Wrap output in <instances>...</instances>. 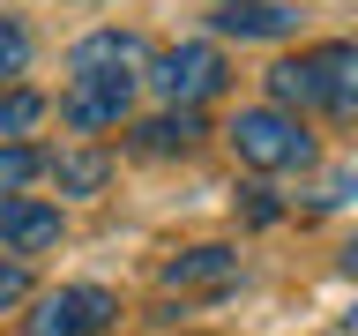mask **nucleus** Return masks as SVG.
<instances>
[{
	"label": "nucleus",
	"mask_w": 358,
	"mask_h": 336,
	"mask_svg": "<svg viewBox=\"0 0 358 336\" xmlns=\"http://www.w3.org/2000/svg\"><path fill=\"white\" fill-rule=\"evenodd\" d=\"M209 22H217L224 38H284L299 15H291L284 0H246V8H217Z\"/></svg>",
	"instance_id": "nucleus-9"
},
{
	"label": "nucleus",
	"mask_w": 358,
	"mask_h": 336,
	"mask_svg": "<svg viewBox=\"0 0 358 336\" xmlns=\"http://www.w3.org/2000/svg\"><path fill=\"white\" fill-rule=\"evenodd\" d=\"M134 67H142V38H134V30H90V38L67 52V75H75V83H120V75L134 83Z\"/></svg>",
	"instance_id": "nucleus-4"
},
{
	"label": "nucleus",
	"mask_w": 358,
	"mask_h": 336,
	"mask_svg": "<svg viewBox=\"0 0 358 336\" xmlns=\"http://www.w3.org/2000/svg\"><path fill=\"white\" fill-rule=\"evenodd\" d=\"M268 97H276V105H329V83H321V52L276 60V67H268Z\"/></svg>",
	"instance_id": "nucleus-8"
},
{
	"label": "nucleus",
	"mask_w": 358,
	"mask_h": 336,
	"mask_svg": "<svg viewBox=\"0 0 358 336\" xmlns=\"http://www.w3.org/2000/svg\"><path fill=\"white\" fill-rule=\"evenodd\" d=\"M45 120V97L38 90H0V134H22Z\"/></svg>",
	"instance_id": "nucleus-14"
},
{
	"label": "nucleus",
	"mask_w": 358,
	"mask_h": 336,
	"mask_svg": "<svg viewBox=\"0 0 358 336\" xmlns=\"http://www.w3.org/2000/svg\"><path fill=\"white\" fill-rule=\"evenodd\" d=\"M239 276V254L231 246H187L164 262V291H224Z\"/></svg>",
	"instance_id": "nucleus-5"
},
{
	"label": "nucleus",
	"mask_w": 358,
	"mask_h": 336,
	"mask_svg": "<svg viewBox=\"0 0 358 336\" xmlns=\"http://www.w3.org/2000/svg\"><path fill=\"white\" fill-rule=\"evenodd\" d=\"M38 172H45V157L30 150V142H8V150H0V195H22Z\"/></svg>",
	"instance_id": "nucleus-13"
},
{
	"label": "nucleus",
	"mask_w": 358,
	"mask_h": 336,
	"mask_svg": "<svg viewBox=\"0 0 358 336\" xmlns=\"http://www.w3.org/2000/svg\"><path fill=\"white\" fill-rule=\"evenodd\" d=\"M194 142H201L194 112H157V120L134 127V150H142V157H179V150H194Z\"/></svg>",
	"instance_id": "nucleus-10"
},
{
	"label": "nucleus",
	"mask_w": 358,
	"mask_h": 336,
	"mask_svg": "<svg viewBox=\"0 0 358 336\" xmlns=\"http://www.w3.org/2000/svg\"><path fill=\"white\" fill-rule=\"evenodd\" d=\"M343 269H351V276H358V239H351V246H343Z\"/></svg>",
	"instance_id": "nucleus-17"
},
{
	"label": "nucleus",
	"mask_w": 358,
	"mask_h": 336,
	"mask_svg": "<svg viewBox=\"0 0 358 336\" xmlns=\"http://www.w3.org/2000/svg\"><path fill=\"white\" fill-rule=\"evenodd\" d=\"M52 179H60V195H97L112 179V157L105 150H67L60 164H52Z\"/></svg>",
	"instance_id": "nucleus-11"
},
{
	"label": "nucleus",
	"mask_w": 358,
	"mask_h": 336,
	"mask_svg": "<svg viewBox=\"0 0 358 336\" xmlns=\"http://www.w3.org/2000/svg\"><path fill=\"white\" fill-rule=\"evenodd\" d=\"M224 75H231V67H224V52H217V45H172V52L150 67L157 97H172L179 112H194L201 97H217V90H224Z\"/></svg>",
	"instance_id": "nucleus-3"
},
{
	"label": "nucleus",
	"mask_w": 358,
	"mask_h": 336,
	"mask_svg": "<svg viewBox=\"0 0 358 336\" xmlns=\"http://www.w3.org/2000/svg\"><path fill=\"white\" fill-rule=\"evenodd\" d=\"M224 134H231L239 164H254V172H291V164L313 157V134L299 127V112H284V105H246Z\"/></svg>",
	"instance_id": "nucleus-1"
},
{
	"label": "nucleus",
	"mask_w": 358,
	"mask_h": 336,
	"mask_svg": "<svg viewBox=\"0 0 358 336\" xmlns=\"http://www.w3.org/2000/svg\"><path fill=\"white\" fill-rule=\"evenodd\" d=\"M0 239L38 254V246H60V209L52 202H0Z\"/></svg>",
	"instance_id": "nucleus-7"
},
{
	"label": "nucleus",
	"mask_w": 358,
	"mask_h": 336,
	"mask_svg": "<svg viewBox=\"0 0 358 336\" xmlns=\"http://www.w3.org/2000/svg\"><path fill=\"white\" fill-rule=\"evenodd\" d=\"M15 299H30V269H22V262H0V307H15Z\"/></svg>",
	"instance_id": "nucleus-16"
},
{
	"label": "nucleus",
	"mask_w": 358,
	"mask_h": 336,
	"mask_svg": "<svg viewBox=\"0 0 358 336\" xmlns=\"http://www.w3.org/2000/svg\"><path fill=\"white\" fill-rule=\"evenodd\" d=\"M321 83H329V105L336 112L358 105V45H321Z\"/></svg>",
	"instance_id": "nucleus-12"
},
{
	"label": "nucleus",
	"mask_w": 358,
	"mask_h": 336,
	"mask_svg": "<svg viewBox=\"0 0 358 336\" xmlns=\"http://www.w3.org/2000/svg\"><path fill=\"white\" fill-rule=\"evenodd\" d=\"M120 321V299L97 284H67V291H45L38 314L22 321V336H105Z\"/></svg>",
	"instance_id": "nucleus-2"
},
{
	"label": "nucleus",
	"mask_w": 358,
	"mask_h": 336,
	"mask_svg": "<svg viewBox=\"0 0 358 336\" xmlns=\"http://www.w3.org/2000/svg\"><path fill=\"white\" fill-rule=\"evenodd\" d=\"M22 60H30V30H22V22H8V15H0V75H15Z\"/></svg>",
	"instance_id": "nucleus-15"
},
{
	"label": "nucleus",
	"mask_w": 358,
	"mask_h": 336,
	"mask_svg": "<svg viewBox=\"0 0 358 336\" xmlns=\"http://www.w3.org/2000/svg\"><path fill=\"white\" fill-rule=\"evenodd\" d=\"M224 8H246V0H224Z\"/></svg>",
	"instance_id": "nucleus-18"
},
{
	"label": "nucleus",
	"mask_w": 358,
	"mask_h": 336,
	"mask_svg": "<svg viewBox=\"0 0 358 336\" xmlns=\"http://www.w3.org/2000/svg\"><path fill=\"white\" fill-rule=\"evenodd\" d=\"M127 97H134L127 75H120V83H75V90L60 97V112H67V127H120Z\"/></svg>",
	"instance_id": "nucleus-6"
}]
</instances>
